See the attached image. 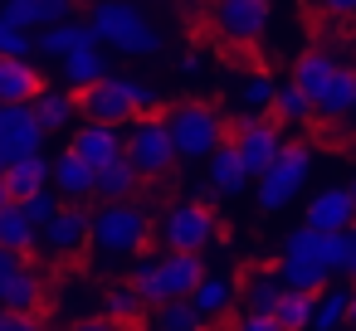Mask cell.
<instances>
[{"label": "cell", "instance_id": "53", "mask_svg": "<svg viewBox=\"0 0 356 331\" xmlns=\"http://www.w3.org/2000/svg\"><path fill=\"white\" fill-rule=\"evenodd\" d=\"M351 117H356V112H351Z\"/></svg>", "mask_w": 356, "mask_h": 331}, {"label": "cell", "instance_id": "47", "mask_svg": "<svg viewBox=\"0 0 356 331\" xmlns=\"http://www.w3.org/2000/svg\"><path fill=\"white\" fill-rule=\"evenodd\" d=\"M346 321L356 326V287H351V307H346Z\"/></svg>", "mask_w": 356, "mask_h": 331}, {"label": "cell", "instance_id": "48", "mask_svg": "<svg viewBox=\"0 0 356 331\" xmlns=\"http://www.w3.org/2000/svg\"><path fill=\"white\" fill-rule=\"evenodd\" d=\"M10 205V195H6V180H0V210H6Z\"/></svg>", "mask_w": 356, "mask_h": 331}, {"label": "cell", "instance_id": "46", "mask_svg": "<svg viewBox=\"0 0 356 331\" xmlns=\"http://www.w3.org/2000/svg\"><path fill=\"white\" fill-rule=\"evenodd\" d=\"M191 200H195V205H205V210H215V200H220V190H215V185L205 180V185H195V195H191Z\"/></svg>", "mask_w": 356, "mask_h": 331}, {"label": "cell", "instance_id": "37", "mask_svg": "<svg viewBox=\"0 0 356 331\" xmlns=\"http://www.w3.org/2000/svg\"><path fill=\"white\" fill-rule=\"evenodd\" d=\"M351 258H356V239L346 229L341 234H322V263H327V273H346Z\"/></svg>", "mask_w": 356, "mask_h": 331}, {"label": "cell", "instance_id": "41", "mask_svg": "<svg viewBox=\"0 0 356 331\" xmlns=\"http://www.w3.org/2000/svg\"><path fill=\"white\" fill-rule=\"evenodd\" d=\"M0 331H44L35 316H20V312H6L0 307Z\"/></svg>", "mask_w": 356, "mask_h": 331}, {"label": "cell", "instance_id": "32", "mask_svg": "<svg viewBox=\"0 0 356 331\" xmlns=\"http://www.w3.org/2000/svg\"><path fill=\"white\" fill-rule=\"evenodd\" d=\"M346 307H351V287H322L312 307V331H337L346 321Z\"/></svg>", "mask_w": 356, "mask_h": 331}, {"label": "cell", "instance_id": "2", "mask_svg": "<svg viewBox=\"0 0 356 331\" xmlns=\"http://www.w3.org/2000/svg\"><path fill=\"white\" fill-rule=\"evenodd\" d=\"M88 30L98 44H113L132 59H152L161 49V35L147 25V15L132 6V0H98L93 15H88Z\"/></svg>", "mask_w": 356, "mask_h": 331}, {"label": "cell", "instance_id": "5", "mask_svg": "<svg viewBox=\"0 0 356 331\" xmlns=\"http://www.w3.org/2000/svg\"><path fill=\"white\" fill-rule=\"evenodd\" d=\"M166 127H171V142H176L181 161H210L225 146V117L210 103H181V108H171Z\"/></svg>", "mask_w": 356, "mask_h": 331}, {"label": "cell", "instance_id": "3", "mask_svg": "<svg viewBox=\"0 0 356 331\" xmlns=\"http://www.w3.org/2000/svg\"><path fill=\"white\" fill-rule=\"evenodd\" d=\"M205 263L200 253H161V258H142L132 273V287L142 292V302L161 307V302H181L200 287Z\"/></svg>", "mask_w": 356, "mask_h": 331}, {"label": "cell", "instance_id": "34", "mask_svg": "<svg viewBox=\"0 0 356 331\" xmlns=\"http://www.w3.org/2000/svg\"><path fill=\"white\" fill-rule=\"evenodd\" d=\"M312 307H317V292H293V287H288L273 316H278L283 331H307V326H312Z\"/></svg>", "mask_w": 356, "mask_h": 331}, {"label": "cell", "instance_id": "25", "mask_svg": "<svg viewBox=\"0 0 356 331\" xmlns=\"http://www.w3.org/2000/svg\"><path fill=\"white\" fill-rule=\"evenodd\" d=\"M205 180H210L220 195H239V190L249 185V171H244V161H239L234 142H225V146L210 156V171H205Z\"/></svg>", "mask_w": 356, "mask_h": 331}, {"label": "cell", "instance_id": "44", "mask_svg": "<svg viewBox=\"0 0 356 331\" xmlns=\"http://www.w3.org/2000/svg\"><path fill=\"white\" fill-rule=\"evenodd\" d=\"M69 331H122V326L108 321V316H88V321H79V326H69Z\"/></svg>", "mask_w": 356, "mask_h": 331}, {"label": "cell", "instance_id": "29", "mask_svg": "<svg viewBox=\"0 0 356 331\" xmlns=\"http://www.w3.org/2000/svg\"><path fill=\"white\" fill-rule=\"evenodd\" d=\"M30 108H35V117L44 122V132H69V122H74V112H79V98H69V88H44Z\"/></svg>", "mask_w": 356, "mask_h": 331}, {"label": "cell", "instance_id": "50", "mask_svg": "<svg viewBox=\"0 0 356 331\" xmlns=\"http://www.w3.org/2000/svg\"><path fill=\"white\" fill-rule=\"evenodd\" d=\"M346 273H351V278H356V258H351V268H346Z\"/></svg>", "mask_w": 356, "mask_h": 331}, {"label": "cell", "instance_id": "30", "mask_svg": "<svg viewBox=\"0 0 356 331\" xmlns=\"http://www.w3.org/2000/svg\"><path fill=\"white\" fill-rule=\"evenodd\" d=\"M137 185H142V176H137V171H132V161L122 156V161H113V166H103V171H98L93 195H98L103 205H113V200H132V195H137Z\"/></svg>", "mask_w": 356, "mask_h": 331}, {"label": "cell", "instance_id": "27", "mask_svg": "<svg viewBox=\"0 0 356 331\" xmlns=\"http://www.w3.org/2000/svg\"><path fill=\"white\" fill-rule=\"evenodd\" d=\"M346 112H356V69H337L327 93L317 98V117L322 122H341Z\"/></svg>", "mask_w": 356, "mask_h": 331}, {"label": "cell", "instance_id": "6", "mask_svg": "<svg viewBox=\"0 0 356 331\" xmlns=\"http://www.w3.org/2000/svg\"><path fill=\"white\" fill-rule=\"evenodd\" d=\"M122 156L132 161V171L137 176H166L181 156H176V142H171V127H166V117H137L132 127H127V137H122Z\"/></svg>", "mask_w": 356, "mask_h": 331}, {"label": "cell", "instance_id": "19", "mask_svg": "<svg viewBox=\"0 0 356 331\" xmlns=\"http://www.w3.org/2000/svg\"><path fill=\"white\" fill-rule=\"evenodd\" d=\"M49 166H54V161H44V151H40V156H25V161H15V166H6V171H0L6 195H10L15 205H25L30 195L49 190Z\"/></svg>", "mask_w": 356, "mask_h": 331}, {"label": "cell", "instance_id": "4", "mask_svg": "<svg viewBox=\"0 0 356 331\" xmlns=\"http://www.w3.org/2000/svg\"><path fill=\"white\" fill-rule=\"evenodd\" d=\"M152 239V219L142 205L132 200H113V205H98L93 210V248L108 253V258H132L142 253Z\"/></svg>", "mask_w": 356, "mask_h": 331}, {"label": "cell", "instance_id": "20", "mask_svg": "<svg viewBox=\"0 0 356 331\" xmlns=\"http://www.w3.org/2000/svg\"><path fill=\"white\" fill-rule=\"evenodd\" d=\"M59 69H64V83H69L74 93H83V88H93V83L108 78V54H103V44L93 40V44H79L69 59H59Z\"/></svg>", "mask_w": 356, "mask_h": 331}, {"label": "cell", "instance_id": "24", "mask_svg": "<svg viewBox=\"0 0 356 331\" xmlns=\"http://www.w3.org/2000/svg\"><path fill=\"white\" fill-rule=\"evenodd\" d=\"M40 302H44V282H40V273H35L30 263H20V273L10 278V287L0 292V307H6V312H20V316H35Z\"/></svg>", "mask_w": 356, "mask_h": 331}, {"label": "cell", "instance_id": "15", "mask_svg": "<svg viewBox=\"0 0 356 331\" xmlns=\"http://www.w3.org/2000/svg\"><path fill=\"white\" fill-rule=\"evenodd\" d=\"M351 219H356V200H351L346 185L317 190V195L307 200V214H302V224L317 229V234H341V229H351Z\"/></svg>", "mask_w": 356, "mask_h": 331}, {"label": "cell", "instance_id": "16", "mask_svg": "<svg viewBox=\"0 0 356 331\" xmlns=\"http://www.w3.org/2000/svg\"><path fill=\"white\" fill-rule=\"evenodd\" d=\"M0 15L10 25H20V30H49V25L74 20V0H6Z\"/></svg>", "mask_w": 356, "mask_h": 331}, {"label": "cell", "instance_id": "18", "mask_svg": "<svg viewBox=\"0 0 356 331\" xmlns=\"http://www.w3.org/2000/svg\"><path fill=\"white\" fill-rule=\"evenodd\" d=\"M44 88L49 83L30 59H0V103H35Z\"/></svg>", "mask_w": 356, "mask_h": 331}, {"label": "cell", "instance_id": "21", "mask_svg": "<svg viewBox=\"0 0 356 331\" xmlns=\"http://www.w3.org/2000/svg\"><path fill=\"white\" fill-rule=\"evenodd\" d=\"M35 244H40V224L25 214V205H6L0 210V248H10V253H20V258H30L35 253Z\"/></svg>", "mask_w": 356, "mask_h": 331}, {"label": "cell", "instance_id": "33", "mask_svg": "<svg viewBox=\"0 0 356 331\" xmlns=\"http://www.w3.org/2000/svg\"><path fill=\"white\" fill-rule=\"evenodd\" d=\"M142 307H147V302H142V292H137L132 282H113V287L103 292V312H108V321H118V326L137 321Z\"/></svg>", "mask_w": 356, "mask_h": 331}, {"label": "cell", "instance_id": "52", "mask_svg": "<svg viewBox=\"0 0 356 331\" xmlns=\"http://www.w3.org/2000/svg\"><path fill=\"white\" fill-rule=\"evenodd\" d=\"M0 108H6V103H0Z\"/></svg>", "mask_w": 356, "mask_h": 331}, {"label": "cell", "instance_id": "23", "mask_svg": "<svg viewBox=\"0 0 356 331\" xmlns=\"http://www.w3.org/2000/svg\"><path fill=\"white\" fill-rule=\"evenodd\" d=\"M79 44H93L88 20H69V25H49V30H40L35 54H44V59H69Z\"/></svg>", "mask_w": 356, "mask_h": 331}, {"label": "cell", "instance_id": "43", "mask_svg": "<svg viewBox=\"0 0 356 331\" xmlns=\"http://www.w3.org/2000/svg\"><path fill=\"white\" fill-rule=\"evenodd\" d=\"M200 69H205V54H200V49H186V54H181V74H186V78H195Z\"/></svg>", "mask_w": 356, "mask_h": 331}, {"label": "cell", "instance_id": "7", "mask_svg": "<svg viewBox=\"0 0 356 331\" xmlns=\"http://www.w3.org/2000/svg\"><path fill=\"white\" fill-rule=\"evenodd\" d=\"M278 278L293 292H322L327 287V263H322V234L317 229H293L283 239V258H278Z\"/></svg>", "mask_w": 356, "mask_h": 331}, {"label": "cell", "instance_id": "12", "mask_svg": "<svg viewBox=\"0 0 356 331\" xmlns=\"http://www.w3.org/2000/svg\"><path fill=\"white\" fill-rule=\"evenodd\" d=\"M229 142H234V151H239V161H244L249 180H259V176L278 161V151H283V132H278V122H273V117H244V122H239V132H234Z\"/></svg>", "mask_w": 356, "mask_h": 331}, {"label": "cell", "instance_id": "11", "mask_svg": "<svg viewBox=\"0 0 356 331\" xmlns=\"http://www.w3.org/2000/svg\"><path fill=\"white\" fill-rule=\"evenodd\" d=\"M210 20H215L220 40L249 49L268 30V0H210Z\"/></svg>", "mask_w": 356, "mask_h": 331}, {"label": "cell", "instance_id": "51", "mask_svg": "<svg viewBox=\"0 0 356 331\" xmlns=\"http://www.w3.org/2000/svg\"><path fill=\"white\" fill-rule=\"evenodd\" d=\"M346 234H351V239H356V219H351V229H346Z\"/></svg>", "mask_w": 356, "mask_h": 331}, {"label": "cell", "instance_id": "28", "mask_svg": "<svg viewBox=\"0 0 356 331\" xmlns=\"http://www.w3.org/2000/svg\"><path fill=\"white\" fill-rule=\"evenodd\" d=\"M234 103L244 108V117H268L273 112V103H278V83L259 69V74H249V78H239V88H234Z\"/></svg>", "mask_w": 356, "mask_h": 331}, {"label": "cell", "instance_id": "26", "mask_svg": "<svg viewBox=\"0 0 356 331\" xmlns=\"http://www.w3.org/2000/svg\"><path fill=\"white\" fill-rule=\"evenodd\" d=\"M229 302H234V282H229L225 273H205V278H200V287L191 292V307L200 312V321L225 316V312H229Z\"/></svg>", "mask_w": 356, "mask_h": 331}, {"label": "cell", "instance_id": "13", "mask_svg": "<svg viewBox=\"0 0 356 331\" xmlns=\"http://www.w3.org/2000/svg\"><path fill=\"white\" fill-rule=\"evenodd\" d=\"M69 151H74L79 161H88L93 171H103V166L122 161V127L83 122V127H74V132H69Z\"/></svg>", "mask_w": 356, "mask_h": 331}, {"label": "cell", "instance_id": "49", "mask_svg": "<svg viewBox=\"0 0 356 331\" xmlns=\"http://www.w3.org/2000/svg\"><path fill=\"white\" fill-rule=\"evenodd\" d=\"M346 190H351V200H356V176H351V185H346Z\"/></svg>", "mask_w": 356, "mask_h": 331}, {"label": "cell", "instance_id": "38", "mask_svg": "<svg viewBox=\"0 0 356 331\" xmlns=\"http://www.w3.org/2000/svg\"><path fill=\"white\" fill-rule=\"evenodd\" d=\"M30 54H35L30 30H20V25H10L6 15H0V59H30Z\"/></svg>", "mask_w": 356, "mask_h": 331}, {"label": "cell", "instance_id": "22", "mask_svg": "<svg viewBox=\"0 0 356 331\" xmlns=\"http://www.w3.org/2000/svg\"><path fill=\"white\" fill-rule=\"evenodd\" d=\"M337 69H341V64H337L332 54H322V49H307V54L293 64V83H298V88L312 98V108H317V98L327 93V83L337 78Z\"/></svg>", "mask_w": 356, "mask_h": 331}, {"label": "cell", "instance_id": "45", "mask_svg": "<svg viewBox=\"0 0 356 331\" xmlns=\"http://www.w3.org/2000/svg\"><path fill=\"white\" fill-rule=\"evenodd\" d=\"M327 15H356V0H317Z\"/></svg>", "mask_w": 356, "mask_h": 331}, {"label": "cell", "instance_id": "36", "mask_svg": "<svg viewBox=\"0 0 356 331\" xmlns=\"http://www.w3.org/2000/svg\"><path fill=\"white\" fill-rule=\"evenodd\" d=\"M200 326H205V321H200V312L191 307V297L156 307V331H200Z\"/></svg>", "mask_w": 356, "mask_h": 331}, {"label": "cell", "instance_id": "31", "mask_svg": "<svg viewBox=\"0 0 356 331\" xmlns=\"http://www.w3.org/2000/svg\"><path fill=\"white\" fill-rule=\"evenodd\" d=\"M283 278H278V268H268V273H254L249 282H244V312H259V316H273L278 312V302H283Z\"/></svg>", "mask_w": 356, "mask_h": 331}, {"label": "cell", "instance_id": "1", "mask_svg": "<svg viewBox=\"0 0 356 331\" xmlns=\"http://www.w3.org/2000/svg\"><path fill=\"white\" fill-rule=\"evenodd\" d=\"M79 112L83 122H103V127H132L137 117H152L161 112V93H152L147 83L137 78H103L93 88L79 93Z\"/></svg>", "mask_w": 356, "mask_h": 331}, {"label": "cell", "instance_id": "35", "mask_svg": "<svg viewBox=\"0 0 356 331\" xmlns=\"http://www.w3.org/2000/svg\"><path fill=\"white\" fill-rule=\"evenodd\" d=\"M273 117L278 122H312L317 117V108H312V98L288 78V83H278V103H273Z\"/></svg>", "mask_w": 356, "mask_h": 331}, {"label": "cell", "instance_id": "10", "mask_svg": "<svg viewBox=\"0 0 356 331\" xmlns=\"http://www.w3.org/2000/svg\"><path fill=\"white\" fill-rule=\"evenodd\" d=\"M44 137L49 132L35 117L30 103H6V108H0V171L15 166V161H25V156H40Z\"/></svg>", "mask_w": 356, "mask_h": 331}, {"label": "cell", "instance_id": "39", "mask_svg": "<svg viewBox=\"0 0 356 331\" xmlns=\"http://www.w3.org/2000/svg\"><path fill=\"white\" fill-rule=\"evenodd\" d=\"M59 210H64L59 190H40V195H30V200H25V214H30V219H35L40 229H44V224H49V219H54Z\"/></svg>", "mask_w": 356, "mask_h": 331}, {"label": "cell", "instance_id": "17", "mask_svg": "<svg viewBox=\"0 0 356 331\" xmlns=\"http://www.w3.org/2000/svg\"><path fill=\"white\" fill-rule=\"evenodd\" d=\"M49 185L59 190V200H64V205H83V200H93L98 171H93L88 161H79L74 151H64V156L49 166Z\"/></svg>", "mask_w": 356, "mask_h": 331}, {"label": "cell", "instance_id": "8", "mask_svg": "<svg viewBox=\"0 0 356 331\" xmlns=\"http://www.w3.org/2000/svg\"><path fill=\"white\" fill-rule=\"evenodd\" d=\"M307 171H312V151H307V142H283L278 161L259 176V210H264V214L283 210V205L302 190Z\"/></svg>", "mask_w": 356, "mask_h": 331}, {"label": "cell", "instance_id": "9", "mask_svg": "<svg viewBox=\"0 0 356 331\" xmlns=\"http://www.w3.org/2000/svg\"><path fill=\"white\" fill-rule=\"evenodd\" d=\"M210 239H220V229H215V214H210L205 205L181 200V205L166 210V219H161V244H166V253H200Z\"/></svg>", "mask_w": 356, "mask_h": 331}, {"label": "cell", "instance_id": "40", "mask_svg": "<svg viewBox=\"0 0 356 331\" xmlns=\"http://www.w3.org/2000/svg\"><path fill=\"white\" fill-rule=\"evenodd\" d=\"M234 331H283V326H278V316H259V312H244V316L234 321Z\"/></svg>", "mask_w": 356, "mask_h": 331}, {"label": "cell", "instance_id": "14", "mask_svg": "<svg viewBox=\"0 0 356 331\" xmlns=\"http://www.w3.org/2000/svg\"><path fill=\"white\" fill-rule=\"evenodd\" d=\"M40 234H44V244H49L54 253H83V248H93V210L64 205Z\"/></svg>", "mask_w": 356, "mask_h": 331}, {"label": "cell", "instance_id": "42", "mask_svg": "<svg viewBox=\"0 0 356 331\" xmlns=\"http://www.w3.org/2000/svg\"><path fill=\"white\" fill-rule=\"evenodd\" d=\"M20 263H25L20 253H10V248H0V292H6V287H10V278L20 273Z\"/></svg>", "mask_w": 356, "mask_h": 331}]
</instances>
